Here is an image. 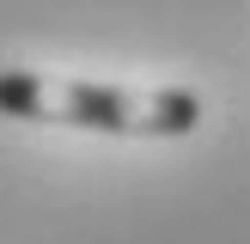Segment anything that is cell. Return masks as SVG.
Listing matches in <instances>:
<instances>
[{"label":"cell","mask_w":250,"mask_h":244,"mask_svg":"<svg viewBox=\"0 0 250 244\" xmlns=\"http://www.w3.org/2000/svg\"><path fill=\"white\" fill-rule=\"evenodd\" d=\"M0 110L19 122H55V128H98V134H141V141H183L202 122V98L183 85H92V80H55V73H0Z\"/></svg>","instance_id":"obj_1"}]
</instances>
